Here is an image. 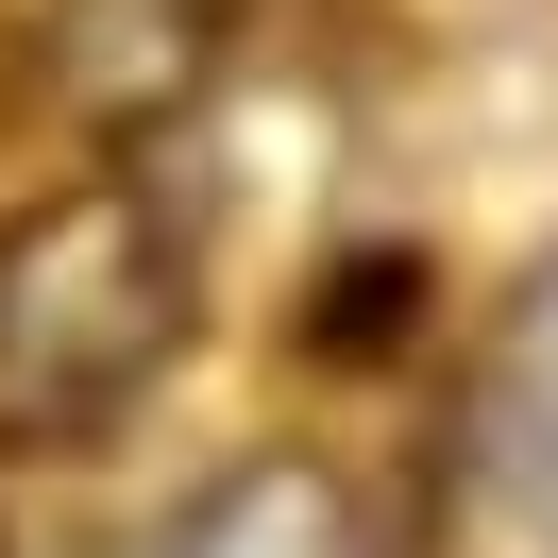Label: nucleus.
<instances>
[{"label":"nucleus","instance_id":"obj_1","mask_svg":"<svg viewBox=\"0 0 558 558\" xmlns=\"http://www.w3.org/2000/svg\"><path fill=\"white\" fill-rule=\"evenodd\" d=\"M186 322H204V238H186L170 170L102 153V170L35 186L0 220V457H102L170 389Z\"/></svg>","mask_w":558,"mask_h":558},{"label":"nucleus","instance_id":"obj_2","mask_svg":"<svg viewBox=\"0 0 558 558\" xmlns=\"http://www.w3.org/2000/svg\"><path fill=\"white\" fill-rule=\"evenodd\" d=\"M440 524H457V558H558V271H524L457 373Z\"/></svg>","mask_w":558,"mask_h":558},{"label":"nucleus","instance_id":"obj_3","mask_svg":"<svg viewBox=\"0 0 558 558\" xmlns=\"http://www.w3.org/2000/svg\"><path fill=\"white\" fill-rule=\"evenodd\" d=\"M254 35H271V0H51V102L102 153H153L254 69Z\"/></svg>","mask_w":558,"mask_h":558},{"label":"nucleus","instance_id":"obj_4","mask_svg":"<svg viewBox=\"0 0 558 558\" xmlns=\"http://www.w3.org/2000/svg\"><path fill=\"white\" fill-rule=\"evenodd\" d=\"M136 558H373V508H355L322 457H238V474H204Z\"/></svg>","mask_w":558,"mask_h":558}]
</instances>
